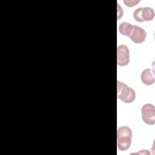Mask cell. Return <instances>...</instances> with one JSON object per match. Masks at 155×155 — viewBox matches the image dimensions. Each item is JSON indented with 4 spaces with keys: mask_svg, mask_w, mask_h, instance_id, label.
I'll use <instances>...</instances> for the list:
<instances>
[{
    "mask_svg": "<svg viewBox=\"0 0 155 155\" xmlns=\"http://www.w3.org/2000/svg\"><path fill=\"white\" fill-rule=\"evenodd\" d=\"M133 16L134 19L139 22L150 21L153 19L154 17V12L152 8L140 7L134 12Z\"/></svg>",
    "mask_w": 155,
    "mask_h": 155,
    "instance_id": "3",
    "label": "cell"
},
{
    "mask_svg": "<svg viewBox=\"0 0 155 155\" xmlns=\"http://www.w3.org/2000/svg\"><path fill=\"white\" fill-rule=\"evenodd\" d=\"M132 28H133V25L130 24L128 22H124L119 25V30L120 33L122 35L129 36Z\"/></svg>",
    "mask_w": 155,
    "mask_h": 155,
    "instance_id": "8",
    "label": "cell"
},
{
    "mask_svg": "<svg viewBox=\"0 0 155 155\" xmlns=\"http://www.w3.org/2000/svg\"><path fill=\"white\" fill-rule=\"evenodd\" d=\"M140 78L142 82L147 85H150L154 84L155 81L154 68H147L144 70L141 73Z\"/></svg>",
    "mask_w": 155,
    "mask_h": 155,
    "instance_id": "7",
    "label": "cell"
},
{
    "mask_svg": "<svg viewBox=\"0 0 155 155\" xmlns=\"http://www.w3.org/2000/svg\"><path fill=\"white\" fill-rule=\"evenodd\" d=\"M146 31L142 28L136 25H133L129 37L134 43L140 44L143 42L146 38Z\"/></svg>",
    "mask_w": 155,
    "mask_h": 155,
    "instance_id": "6",
    "label": "cell"
},
{
    "mask_svg": "<svg viewBox=\"0 0 155 155\" xmlns=\"http://www.w3.org/2000/svg\"><path fill=\"white\" fill-rule=\"evenodd\" d=\"M140 1H124V2L125 3V4L128 6V7H133L134 5H136L137 3H139Z\"/></svg>",
    "mask_w": 155,
    "mask_h": 155,
    "instance_id": "9",
    "label": "cell"
},
{
    "mask_svg": "<svg viewBox=\"0 0 155 155\" xmlns=\"http://www.w3.org/2000/svg\"><path fill=\"white\" fill-rule=\"evenodd\" d=\"M130 62V51L127 46L120 45L117 48V63L118 65L125 66Z\"/></svg>",
    "mask_w": 155,
    "mask_h": 155,
    "instance_id": "5",
    "label": "cell"
},
{
    "mask_svg": "<svg viewBox=\"0 0 155 155\" xmlns=\"http://www.w3.org/2000/svg\"><path fill=\"white\" fill-rule=\"evenodd\" d=\"M141 113L142 120L145 124L150 125L155 124V109L152 104H145L142 108Z\"/></svg>",
    "mask_w": 155,
    "mask_h": 155,
    "instance_id": "4",
    "label": "cell"
},
{
    "mask_svg": "<svg viewBox=\"0 0 155 155\" xmlns=\"http://www.w3.org/2000/svg\"><path fill=\"white\" fill-rule=\"evenodd\" d=\"M131 130L126 126L120 127L117 131V143L118 148L121 151L128 150L131 143Z\"/></svg>",
    "mask_w": 155,
    "mask_h": 155,
    "instance_id": "1",
    "label": "cell"
},
{
    "mask_svg": "<svg viewBox=\"0 0 155 155\" xmlns=\"http://www.w3.org/2000/svg\"><path fill=\"white\" fill-rule=\"evenodd\" d=\"M117 96L125 103L133 102L136 97L134 90L130 88L124 83L117 81Z\"/></svg>",
    "mask_w": 155,
    "mask_h": 155,
    "instance_id": "2",
    "label": "cell"
}]
</instances>
